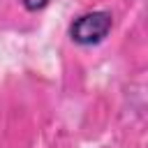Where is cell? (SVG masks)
I'll return each instance as SVG.
<instances>
[{"label": "cell", "instance_id": "6da1fadb", "mask_svg": "<svg viewBox=\"0 0 148 148\" xmlns=\"http://www.w3.org/2000/svg\"><path fill=\"white\" fill-rule=\"evenodd\" d=\"M113 21H111V14L109 12H90V14H83L79 16L72 28H69V35L76 44H83V46H90V44H97L102 42L109 30H111Z\"/></svg>", "mask_w": 148, "mask_h": 148}, {"label": "cell", "instance_id": "7a4b0ae2", "mask_svg": "<svg viewBox=\"0 0 148 148\" xmlns=\"http://www.w3.org/2000/svg\"><path fill=\"white\" fill-rule=\"evenodd\" d=\"M49 0H23V5L28 7V9H39V7H44Z\"/></svg>", "mask_w": 148, "mask_h": 148}]
</instances>
